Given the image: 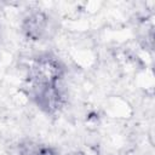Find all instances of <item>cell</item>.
I'll use <instances>...</instances> for the list:
<instances>
[{
    "mask_svg": "<svg viewBox=\"0 0 155 155\" xmlns=\"http://www.w3.org/2000/svg\"><path fill=\"white\" fill-rule=\"evenodd\" d=\"M64 76V67L61 61L50 54L44 53L34 58L29 65V86H48L62 82Z\"/></svg>",
    "mask_w": 155,
    "mask_h": 155,
    "instance_id": "6da1fadb",
    "label": "cell"
},
{
    "mask_svg": "<svg viewBox=\"0 0 155 155\" xmlns=\"http://www.w3.org/2000/svg\"><path fill=\"white\" fill-rule=\"evenodd\" d=\"M30 96L35 104L48 115L58 113L65 103V91L62 82L48 86H30Z\"/></svg>",
    "mask_w": 155,
    "mask_h": 155,
    "instance_id": "7a4b0ae2",
    "label": "cell"
},
{
    "mask_svg": "<svg viewBox=\"0 0 155 155\" xmlns=\"http://www.w3.org/2000/svg\"><path fill=\"white\" fill-rule=\"evenodd\" d=\"M22 33L29 40H40L48 29V18L41 11H31L22 21Z\"/></svg>",
    "mask_w": 155,
    "mask_h": 155,
    "instance_id": "3957f363",
    "label": "cell"
},
{
    "mask_svg": "<svg viewBox=\"0 0 155 155\" xmlns=\"http://www.w3.org/2000/svg\"><path fill=\"white\" fill-rule=\"evenodd\" d=\"M18 154L19 155H59L56 148L40 144L30 139H25L18 144Z\"/></svg>",
    "mask_w": 155,
    "mask_h": 155,
    "instance_id": "277c9868",
    "label": "cell"
}]
</instances>
